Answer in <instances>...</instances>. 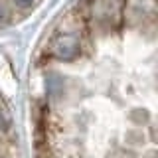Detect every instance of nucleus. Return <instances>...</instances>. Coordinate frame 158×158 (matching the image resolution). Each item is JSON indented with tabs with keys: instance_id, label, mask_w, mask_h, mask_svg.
Masks as SVG:
<instances>
[{
	"instance_id": "f257e3e1",
	"label": "nucleus",
	"mask_w": 158,
	"mask_h": 158,
	"mask_svg": "<svg viewBox=\"0 0 158 158\" xmlns=\"http://www.w3.org/2000/svg\"><path fill=\"white\" fill-rule=\"evenodd\" d=\"M38 4V0H0V24L14 22Z\"/></svg>"
},
{
	"instance_id": "f03ea898",
	"label": "nucleus",
	"mask_w": 158,
	"mask_h": 158,
	"mask_svg": "<svg viewBox=\"0 0 158 158\" xmlns=\"http://www.w3.org/2000/svg\"><path fill=\"white\" fill-rule=\"evenodd\" d=\"M0 158H14V140L10 132L8 121L0 111Z\"/></svg>"
}]
</instances>
